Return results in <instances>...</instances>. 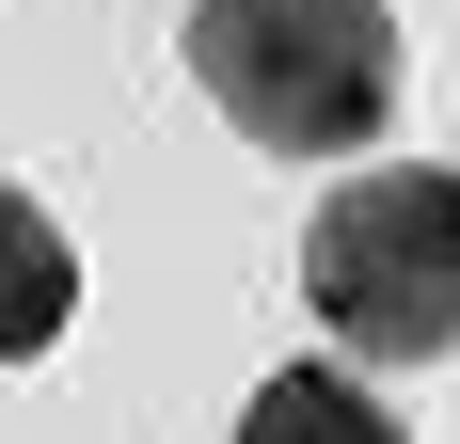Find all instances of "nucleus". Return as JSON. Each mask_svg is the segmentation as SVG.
<instances>
[{"label":"nucleus","instance_id":"obj_1","mask_svg":"<svg viewBox=\"0 0 460 444\" xmlns=\"http://www.w3.org/2000/svg\"><path fill=\"white\" fill-rule=\"evenodd\" d=\"M190 80L270 159H366L397 128V16L381 0H190Z\"/></svg>","mask_w":460,"mask_h":444},{"label":"nucleus","instance_id":"obj_2","mask_svg":"<svg viewBox=\"0 0 460 444\" xmlns=\"http://www.w3.org/2000/svg\"><path fill=\"white\" fill-rule=\"evenodd\" d=\"M302 302H318L333 365H445L460 350V175L429 159H381V175H333L302 222Z\"/></svg>","mask_w":460,"mask_h":444},{"label":"nucleus","instance_id":"obj_3","mask_svg":"<svg viewBox=\"0 0 460 444\" xmlns=\"http://www.w3.org/2000/svg\"><path fill=\"white\" fill-rule=\"evenodd\" d=\"M64 317H80V254H64V222H48L32 191H0V381L64 350Z\"/></svg>","mask_w":460,"mask_h":444},{"label":"nucleus","instance_id":"obj_4","mask_svg":"<svg viewBox=\"0 0 460 444\" xmlns=\"http://www.w3.org/2000/svg\"><path fill=\"white\" fill-rule=\"evenodd\" d=\"M238 444H413V429H397L349 365H270V381L238 397Z\"/></svg>","mask_w":460,"mask_h":444}]
</instances>
